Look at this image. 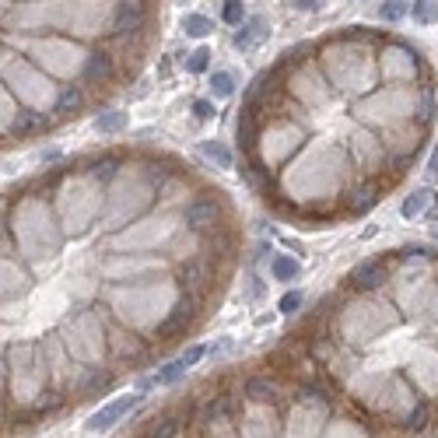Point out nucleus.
<instances>
[{
  "instance_id": "1",
  "label": "nucleus",
  "mask_w": 438,
  "mask_h": 438,
  "mask_svg": "<svg viewBox=\"0 0 438 438\" xmlns=\"http://www.w3.org/2000/svg\"><path fill=\"white\" fill-rule=\"evenodd\" d=\"M137 404H140V393H126V397H119V400L105 404L102 411H95V414L88 418V432H109V428H112L119 418H126Z\"/></svg>"
},
{
  "instance_id": "2",
  "label": "nucleus",
  "mask_w": 438,
  "mask_h": 438,
  "mask_svg": "<svg viewBox=\"0 0 438 438\" xmlns=\"http://www.w3.org/2000/svg\"><path fill=\"white\" fill-rule=\"evenodd\" d=\"M204 354H207V347H204V344H193V347H186V351H182L175 361H168V365H165V369H161V372H158L151 383H158V386H172V383H179V379H182V376H186V372H190V369H193V365L204 358Z\"/></svg>"
},
{
  "instance_id": "3",
  "label": "nucleus",
  "mask_w": 438,
  "mask_h": 438,
  "mask_svg": "<svg viewBox=\"0 0 438 438\" xmlns=\"http://www.w3.org/2000/svg\"><path fill=\"white\" fill-rule=\"evenodd\" d=\"M277 393H281V386H277V379H270V376H249V379L242 383V397H246L249 404H274Z\"/></svg>"
},
{
  "instance_id": "4",
  "label": "nucleus",
  "mask_w": 438,
  "mask_h": 438,
  "mask_svg": "<svg viewBox=\"0 0 438 438\" xmlns=\"http://www.w3.org/2000/svg\"><path fill=\"white\" fill-rule=\"evenodd\" d=\"M432 200H435V193H432L428 186H421V190H411V193L404 197V204H400V214H404L407 221H418L421 214H428Z\"/></svg>"
},
{
  "instance_id": "5",
  "label": "nucleus",
  "mask_w": 438,
  "mask_h": 438,
  "mask_svg": "<svg viewBox=\"0 0 438 438\" xmlns=\"http://www.w3.org/2000/svg\"><path fill=\"white\" fill-rule=\"evenodd\" d=\"M263 35H267V21H263V18H256L253 25H246L242 32H235V49H253Z\"/></svg>"
},
{
  "instance_id": "6",
  "label": "nucleus",
  "mask_w": 438,
  "mask_h": 438,
  "mask_svg": "<svg viewBox=\"0 0 438 438\" xmlns=\"http://www.w3.org/2000/svg\"><path fill=\"white\" fill-rule=\"evenodd\" d=\"M182 32H186L190 39H207V35L214 32V21H211L207 14H186V18H182Z\"/></svg>"
},
{
  "instance_id": "7",
  "label": "nucleus",
  "mask_w": 438,
  "mask_h": 438,
  "mask_svg": "<svg viewBox=\"0 0 438 438\" xmlns=\"http://www.w3.org/2000/svg\"><path fill=\"white\" fill-rule=\"evenodd\" d=\"M270 274H274V281H298L302 267H298V260H295V256H274Z\"/></svg>"
},
{
  "instance_id": "8",
  "label": "nucleus",
  "mask_w": 438,
  "mask_h": 438,
  "mask_svg": "<svg viewBox=\"0 0 438 438\" xmlns=\"http://www.w3.org/2000/svg\"><path fill=\"white\" fill-rule=\"evenodd\" d=\"M411 18L418 25H435L438 21V0H411Z\"/></svg>"
},
{
  "instance_id": "9",
  "label": "nucleus",
  "mask_w": 438,
  "mask_h": 438,
  "mask_svg": "<svg viewBox=\"0 0 438 438\" xmlns=\"http://www.w3.org/2000/svg\"><path fill=\"white\" fill-rule=\"evenodd\" d=\"M204 154L218 165V168H232V151L221 140H204Z\"/></svg>"
},
{
  "instance_id": "10",
  "label": "nucleus",
  "mask_w": 438,
  "mask_h": 438,
  "mask_svg": "<svg viewBox=\"0 0 438 438\" xmlns=\"http://www.w3.org/2000/svg\"><path fill=\"white\" fill-rule=\"evenodd\" d=\"M411 14V0H386L383 7H379V18L383 21H400V18H407Z\"/></svg>"
},
{
  "instance_id": "11",
  "label": "nucleus",
  "mask_w": 438,
  "mask_h": 438,
  "mask_svg": "<svg viewBox=\"0 0 438 438\" xmlns=\"http://www.w3.org/2000/svg\"><path fill=\"white\" fill-rule=\"evenodd\" d=\"M211 91H214V98H228V95H235V77H232L228 70H218V74L211 77Z\"/></svg>"
},
{
  "instance_id": "12",
  "label": "nucleus",
  "mask_w": 438,
  "mask_h": 438,
  "mask_svg": "<svg viewBox=\"0 0 438 438\" xmlns=\"http://www.w3.org/2000/svg\"><path fill=\"white\" fill-rule=\"evenodd\" d=\"M123 123H126L123 112H105V116L95 119V130H98V133H116V130H123Z\"/></svg>"
},
{
  "instance_id": "13",
  "label": "nucleus",
  "mask_w": 438,
  "mask_h": 438,
  "mask_svg": "<svg viewBox=\"0 0 438 438\" xmlns=\"http://www.w3.org/2000/svg\"><path fill=\"white\" fill-rule=\"evenodd\" d=\"M242 18H246V4H242V0H225V4H221V21L242 25Z\"/></svg>"
},
{
  "instance_id": "14",
  "label": "nucleus",
  "mask_w": 438,
  "mask_h": 438,
  "mask_svg": "<svg viewBox=\"0 0 438 438\" xmlns=\"http://www.w3.org/2000/svg\"><path fill=\"white\" fill-rule=\"evenodd\" d=\"M179 432H182V421H179V418H165L161 425H154V428H151V435H147V438H175Z\"/></svg>"
},
{
  "instance_id": "15",
  "label": "nucleus",
  "mask_w": 438,
  "mask_h": 438,
  "mask_svg": "<svg viewBox=\"0 0 438 438\" xmlns=\"http://www.w3.org/2000/svg\"><path fill=\"white\" fill-rule=\"evenodd\" d=\"M190 74H204L207 67H211V49H197V53H190Z\"/></svg>"
},
{
  "instance_id": "16",
  "label": "nucleus",
  "mask_w": 438,
  "mask_h": 438,
  "mask_svg": "<svg viewBox=\"0 0 438 438\" xmlns=\"http://www.w3.org/2000/svg\"><path fill=\"white\" fill-rule=\"evenodd\" d=\"M277 309H281V312H298V309H302V291H288Z\"/></svg>"
},
{
  "instance_id": "17",
  "label": "nucleus",
  "mask_w": 438,
  "mask_h": 438,
  "mask_svg": "<svg viewBox=\"0 0 438 438\" xmlns=\"http://www.w3.org/2000/svg\"><path fill=\"white\" fill-rule=\"evenodd\" d=\"M193 112H197V119H211V116H214V105L200 98V102H193Z\"/></svg>"
},
{
  "instance_id": "18",
  "label": "nucleus",
  "mask_w": 438,
  "mask_h": 438,
  "mask_svg": "<svg viewBox=\"0 0 438 438\" xmlns=\"http://www.w3.org/2000/svg\"><path fill=\"white\" fill-rule=\"evenodd\" d=\"M291 4H295L298 11H316V7H319V0H291Z\"/></svg>"
},
{
  "instance_id": "19",
  "label": "nucleus",
  "mask_w": 438,
  "mask_h": 438,
  "mask_svg": "<svg viewBox=\"0 0 438 438\" xmlns=\"http://www.w3.org/2000/svg\"><path fill=\"white\" fill-rule=\"evenodd\" d=\"M428 221H438V197L432 200V207H428Z\"/></svg>"
}]
</instances>
